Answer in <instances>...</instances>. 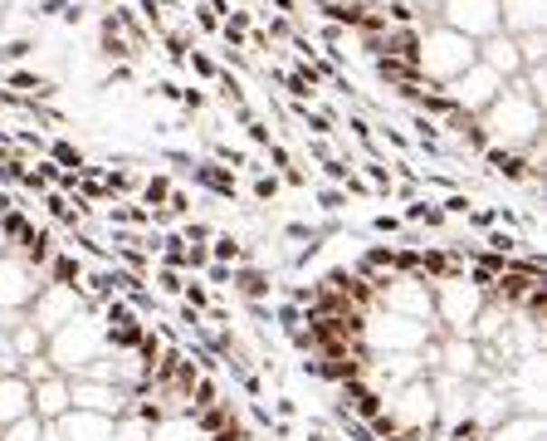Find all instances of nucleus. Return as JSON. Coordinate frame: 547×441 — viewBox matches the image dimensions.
<instances>
[{
    "mask_svg": "<svg viewBox=\"0 0 547 441\" xmlns=\"http://www.w3.org/2000/svg\"><path fill=\"white\" fill-rule=\"evenodd\" d=\"M113 422H118V417H108V412L69 407V412L54 422V432L64 436V441H113Z\"/></svg>",
    "mask_w": 547,
    "mask_h": 441,
    "instance_id": "obj_14",
    "label": "nucleus"
},
{
    "mask_svg": "<svg viewBox=\"0 0 547 441\" xmlns=\"http://www.w3.org/2000/svg\"><path fill=\"white\" fill-rule=\"evenodd\" d=\"M498 89H504V79H498L494 69H484L479 59H474V64H469L465 74H459V79H449V83H445L449 103H455L459 113H469V118H479L484 109H489Z\"/></svg>",
    "mask_w": 547,
    "mask_h": 441,
    "instance_id": "obj_9",
    "label": "nucleus"
},
{
    "mask_svg": "<svg viewBox=\"0 0 547 441\" xmlns=\"http://www.w3.org/2000/svg\"><path fill=\"white\" fill-rule=\"evenodd\" d=\"M494 225H498V206H494V201H474L469 216H465V231L484 235V231H494Z\"/></svg>",
    "mask_w": 547,
    "mask_h": 441,
    "instance_id": "obj_35",
    "label": "nucleus"
},
{
    "mask_svg": "<svg viewBox=\"0 0 547 441\" xmlns=\"http://www.w3.org/2000/svg\"><path fill=\"white\" fill-rule=\"evenodd\" d=\"M0 255H5V235H0Z\"/></svg>",
    "mask_w": 547,
    "mask_h": 441,
    "instance_id": "obj_50",
    "label": "nucleus"
},
{
    "mask_svg": "<svg viewBox=\"0 0 547 441\" xmlns=\"http://www.w3.org/2000/svg\"><path fill=\"white\" fill-rule=\"evenodd\" d=\"M230 290H235L245 304H259V300H269V294H274V270H264V265H235V270H230Z\"/></svg>",
    "mask_w": 547,
    "mask_h": 441,
    "instance_id": "obj_22",
    "label": "nucleus"
},
{
    "mask_svg": "<svg viewBox=\"0 0 547 441\" xmlns=\"http://www.w3.org/2000/svg\"><path fill=\"white\" fill-rule=\"evenodd\" d=\"M343 5H357V10H382L386 0H343Z\"/></svg>",
    "mask_w": 547,
    "mask_h": 441,
    "instance_id": "obj_48",
    "label": "nucleus"
},
{
    "mask_svg": "<svg viewBox=\"0 0 547 441\" xmlns=\"http://www.w3.org/2000/svg\"><path fill=\"white\" fill-rule=\"evenodd\" d=\"M240 128H245V142H250L254 152H264L269 142H278V133H274L269 123H264V118H250V123H240Z\"/></svg>",
    "mask_w": 547,
    "mask_h": 441,
    "instance_id": "obj_38",
    "label": "nucleus"
},
{
    "mask_svg": "<svg viewBox=\"0 0 547 441\" xmlns=\"http://www.w3.org/2000/svg\"><path fill=\"white\" fill-rule=\"evenodd\" d=\"M54 250H59V231H54L50 221H34V225H30V235L15 245V255L25 260L30 270H40V275H44V265H50Z\"/></svg>",
    "mask_w": 547,
    "mask_h": 441,
    "instance_id": "obj_20",
    "label": "nucleus"
},
{
    "mask_svg": "<svg viewBox=\"0 0 547 441\" xmlns=\"http://www.w3.org/2000/svg\"><path fill=\"white\" fill-rule=\"evenodd\" d=\"M30 402H34V383H25L20 373H0V427L30 417Z\"/></svg>",
    "mask_w": 547,
    "mask_h": 441,
    "instance_id": "obj_19",
    "label": "nucleus"
},
{
    "mask_svg": "<svg viewBox=\"0 0 547 441\" xmlns=\"http://www.w3.org/2000/svg\"><path fill=\"white\" fill-rule=\"evenodd\" d=\"M172 172H152V177H142V192H137V206H147V211H156V206H166V197H172Z\"/></svg>",
    "mask_w": 547,
    "mask_h": 441,
    "instance_id": "obj_28",
    "label": "nucleus"
},
{
    "mask_svg": "<svg viewBox=\"0 0 547 441\" xmlns=\"http://www.w3.org/2000/svg\"><path fill=\"white\" fill-rule=\"evenodd\" d=\"M0 339H5V353L10 359H34V353H44V333L30 324V314H0Z\"/></svg>",
    "mask_w": 547,
    "mask_h": 441,
    "instance_id": "obj_16",
    "label": "nucleus"
},
{
    "mask_svg": "<svg viewBox=\"0 0 547 441\" xmlns=\"http://www.w3.org/2000/svg\"><path fill=\"white\" fill-rule=\"evenodd\" d=\"M538 441H547V436H538Z\"/></svg>",
    "mask_w": 547,
    "mask_h": 441,
    "instance_id": "obj_51",
    "label": "nucleus"
},
{
    "mask_svg": "<svg viewBox=\"0 0 547 441\" xmlns=\"http://www.w3.org/2000/svg\"><path fill=\"white\" fill-rule=\"evenodd\" d=\"M362 353H420L425 343L435 339V324H420V319H401V314H386V309H367L362 314Z\"/></svg>",
    "mask_w": 547,
    "mask_h": 441,
    "instance_id": "obj_4",
    "label": "nucleus"
},
{
    "mask_svg": "<svg viewBox=\"0 0 547 441\" xmlns=\"http://www.w3.org/2000/svg\"><path fill=\"white\" fill-rule=\"evenodd\" d=\"M498 30L504 34H542L547 0H498Z\"/></svg>",
    "mask_w": 547,
    "mask_h": 441,
    "instance_id": "obj_13",
    "label": "nucleus"
},
{
    "mask_svg": "<svg viewBox=\"0 0 547 441\" xmlns=\"http://www.w3.org/2000/svg\"><path fill=\"white\" fill-rule=\"evenodd\" d=\"M69 407H74V402H69V378H64V373H50V378H40V383H34V402H30V412L40 417L44 427H54Z\"/></svg>",
    "mask_w": 547,
    "mask_h": 441,
    "instance_id": "obj_17",
    "label": "nucleus"
},
{
    "mask_svg": "<svg viewBox=\"0 0 547 441\" xmlns=\"http://www.w3.org/2000/svg\"><path fill=\"white\" fill-rule=\"evenodd\" d=\"M542 109L523 79H508L504 89L494 93V103L479 113V128L489 133V148H514V152H533L542 142Z\"/></svg>",
    "mask_w": 547,
    "mask_h": 441,
    "instance_id": "obj_1",
    "label": "nucleus"
},
{
    "mask_svg": "<svg viewBox=\"0 0 547 441\" xmlns=\"http://www.w3.org/2000/svg\"><path fill=\"white\" fill-rule=\"evenodd\" d=\"M34 50H40L34 34H10V40H0V69H20L25 59H34Z\"/></svg>",
    "mask_w": 547,
    "mask_h": 441,
    "instance_id": "obj_27",
    "label": "nucleus"
},
{
    "mask_svg": "<svg viewBox=\"0 0 547 441\" xmlns=\"http://www.w3.org/2000/svg\"><path fill=\"white\" fill-rule=\"evenodd\" d=\"M396 5H410L420 15V25H435V0H396Z\"/></svg>",
    "mask_w": 547,
    "mask_h": 441,
    "instance_id": "obj_46",
    "label": "nucleus"
},
{
    "mask_svg": "<svg viewBox=\"0 0 547 441\" xmlns=\"http://www.w3.org/2000/svg\"><path fill=\"white\" fill-rule=\"evenodd\" d=\"M367 231L376 235V241H401V235H406V221H401L396 211H376V216L367 221Z\"/></svg>",
    "mask_w": 547,
    "mask_h": 441,
    "instance_id": "obj_37",
    "label": "nucleus"
},
{
    "mask_svg": "<svg viewBox=\"0 0 547 441\" xmlns=\"http://www.w3.org/2000/svg\"><path fill=\"white\" fill-rule=\"evenodd\" d=\"M44 441H64V436H59V432H54V427H44Z\"/></svg>",
    "mask_w": 547,
    "mask_h": 441,
    "instance_id": "obj_49",
    "label": "nucleus"
},
{
    "mask_svg": "<svg viewBox=\"0 0 547 441\" xmlns=\"http://www.w3.org/2000/svg\"><path fill=\"white\" fill-rule=\"evenodd\" d=\"M225 398V388H221V378H196V383H191V412H201V407H215V402Z\"/></svg>",
    "mask_w": 547,
    "mask_h": 441,
    "instance_id": "obj_32",
    "label": "nucleus"
},
{
    "mask_svg": "<svg viewBox=\"0 0 547 441\" xmlns=\"http://www.w3.org/2000/svg\"><path fill=\"white\" fill-rule=\"evenodd\" d=\"M83 5H89V10H99V15H108V10H113V5H123V0H83Z\"/></svg>",
    "mask_w": 547,
    "mask_h": 441,
    "instance_id": "obj_47",
    "label": "nucleus"
},
{
    "mask_svg": "<svg viewBox=\"0 0 547 441\" xmlns=\"http://www.w3.org/2000/svg\"><path fill=\"white\" fill-rule=\"evenodd\" d=\"M152 432H156V422H147L137 412H123L113 422V441H152Z\"/></svg>",
    "mask_w": 547,
    "mask_h": 441,
    "instance_id": "obj_30",
    "label": "nucleus"
},
{
    "mask_svg": "<svg viewBox=\"0 0 547 441\" xmlns=\"http://www.w3.org/2000/svg\"><path fill=\"white\" fill-rule=\"evenodd\" d=\"M191 182L205 187V192L221 197V201H240V172H230V167L211 162V158H196V167H191Z\"/></svg>",
    "mask_w": 547,
    "mask_h": 441,
    "instance_id": "obj_18",
    "label": "nucleus"
},
{
    "mask_svg": "<svg viewBox=\"0 0 547 441\" xmlns=\"http://www.w3.org/2000/svg\"><path fill=\"white\" fill-rule=\"evenodd\" d=\"M538 436H547L542 412H508L498 427L484 432V441H538Z\"/></svg>",
    "mask_w": 547,
    "mask_h": 441,
    "instance_id": "obj_21",
    "label": "nucleus"
},
{
    "mask_svg": "<svg viewBox=\"0 0 547 441\" xmlns=\"http://www.w3.org/2000/svg\"><path fill=\"white\" fill-rule=\"evenodd\" d=\"M435 25L479 44L498 34V0H435Z\"/></svg>",
    "mask_w": 547,
    "mask_h": 441,
    "instance_id": "obj_7",
    "label": "nucleus"
},
{
    "mask_svg": "<svg viewBox=\"0 0 547 441\" xmlns=\"http://www.w3.org/2000/svg\"><path fill=\"white\" fill-rule=\"evenodd\" d=\"M435 373L459 378V383H479L484 359L474 339H455V333H435Z\"/></svg>",
    "mask_w": 547,
    "mask_h": 441,
    "instance_id": "obj_11",
    "label": "nucleus"
},
{
    "mask_svg": "<svg viewBox=\"0 0 547 441\" xmlns=\"http://www.w3.org/2000/svg\"><path fill=\"white\" fill-rule=\"evenodd\" d=\"M308 192H313V201H318V206L327 211V216H343V211H347V192H343V187H327V182H313Z\"/></svg>",
    "mask_w": 547,
    "mask_h": 441,
    "instance_id": "obj_36",
    "label": "nucleus"
},
{
    "mask_svg": "<svg viewBox=\"0 0 547 441\" xmlns=\"http://www.w3.org/2000/svg\"><path fill=\"white\" fill-rule=\"evenodd\" d=\"M191 30H201V34H221V15H215V10H205V5H191Z\"/></svg>",
    "mask_w": 547,
    "mask_h": 441,
    "instance_id": "obj_43",
    "label": "nucleus"
},
{
    "mask_svg": "<svg viewBox=\"0 0 547 441\" xmlns=\"http://www.w3.org/2000/svg\"><path fill=\"white\" fill-rule=\"evenodd\" d=\"M221 69H225V64H221V59H215L211 50H201V44L186 54V74H196V89H211V83L221 79Z\"/></svg>",
    "mask_w": 547,
    "mask_h": 441,
    "instance_id": "obj_26",
    "label": "nucleus"
},
{
    "mask_svg": "<svg viewBox=\"0 0 547 441\" xmlns=\"http://www.w3.org/2000/svg\"><path fill=\"white\" fill-rule=\"evenodd\" d=\"M269 412H274V422H298V417H303V407H298V398H294V392H278Z\"/></svg>",
    "mask_w": 547,
    "mask_h": 441,
    "instance_id": "obj_42",
    "label": "nucleus"
},
{
    "mask_svg": "<svg viewBox=\"0 0 547 441\" xmlns=\"http://www.w3.org/2000/svg\"><path fill=\"white\" fill-rule=\"evenodd\" d=\"M274 324L284 329V333H294V329L308 324V314H303V309H294V304H274Z\"/></svg>",
    "mask_w": 547,
    "mask_h": 441,
    "instance_id": "obj_41",
    "label": "nucleus"
},
{
    "mask_svg": "<svg viewBox=\"0 0 547 441\" xmlns=\"http://www.w3.org/2000/svg\"><path fill=\"white\" fill-rule=\"evenodd\" d=\"M278 192H284V182H278L274 172H254L250 177V201H254V206H274Z\"/></svg>",
    "mask_w": 547,
    "mask_h": 441,
    "instance_id": "obj_33",
    "label": "nucleus"
},
{
    "mask_svg": "<svg viewBox=\"0 0 547 441\" xmlns=\"http://www.w3.org/2000/svg\"><path fill=\"white\" fill-rule=\"evenodd\" d=\"M152 441H205V436L196 432V422H191V417H162V422H156V432H152Z\"/></svg>",
    "mask_w": 547,
    "mask_h": 441,
    "instance_id": "obj_29",
    "label": "nucleus"
},
{
    "mask_svg": "<svg viewBox=\"0 0 547 441\" xmlns=\"http://www.w3.org/2000/svg\"><path fill=\"white\" fill-rule=\"evenodd\" d=\"M0 441H44V422L30 412V417H20V422L0 427Z\"/></svg>",
    "mask_w": 547,
    "mask_h": 441,
    "instance_id": "obj_34",
    "label": "nucleus"
},
{
    "mask_svg": "<svg viewBox=\"0 0 547 441\" xmlns=\"http://www.w3.org/2000/svg\"><path fill=\"white\" fill-rule=\"evenodd\" d=\"M474 59H479V50H474V40H465V34L445 30V25H425L420 30V50H416V74H420V83L445 89L449 79L465 74Z\"/></svg>",
    "mask_w": 547,
    "mask_h": 441,
    "instance_id": "obj_3",
    "label": "nucleus"
},
{
    "mask_svg": "<svg viewBox=\"0 0 547 441\" xmlns=\"http://www.w3.org/2000/svg\"><path fill=\"white\" fill-rule=\"evenodd\" d=\"M83 270H89V260L74 255L64 241H59V250L50 255V265H44V280L50 284H69V290H79V280H83Z\"/></svg>",
    "mask_w": 547,
    "mask_h": 441,
    "instance_id": "obj_23",
    "label": "nucleus"
},
{
    "mask_svg": "<svg viewBox=\"0 0 547 441\" xmlns=\"http://www.w3.org/2000/svg\"><path fill=\"white\" fill-rule=\"evenodd\" d=\"M83 309H89V304H83V294H79V290H69V284H50V280H44L40 290H34V300H30L25 314H30V324L40 329L44 339H50V333H59V329H64L74 314H83Z\"/></svg>",
    "mask_w": 547,
    "mask_h": 441,
    "instance_id": "obj_8",
    "label": "nucleus"
},
{
    "mask_svg": "<svg viewBox=\"0 0 547 441\" xmlns=\"http://www.w3.org/2000/svg\"><path fill=\"white\" fill-rule=\"evenodd\" d=\"M205 265H211V250H205V245H186V275H201Z\"/></svg>",
    "mask_w": 547,
    "mask_h": 441,
    "instance_id": "obj_44",
    "label": "nucleus"
},
{
    "mask_svg": "<svg viewBox=\"0 0 547 441\" xmlns=\"http://www.w3.org/2000/svg\"><path fill=\"white\" fill-rule=\"evenodd\" d=\"M484 300H489V294H484L479 284H469L465 270L440 280V284H435V333L469 339V324H474V314L484 309Z\"/></svg>",
    "mask_w": 547,
    "mask_h": 441,
    "instance_id": "obj_6",
    "label": "nucleus"
},
{
    "mask_svg": "<svg viewBox=\"0 0 547 441\" xmlns=\"http://www.w3.org/2000/svg\"><path fill=\"white\" fill-rule=\"evenodd\" d=\"M40 284H44L40 270H30L15 250H5L0 255V314H25Z\"/></svg>",
    "mask_w": 547,
    "mask_h": 441,
    "instance_id": "obj_10",
    "label": "nucleus"
},
{
    "mask_svg": "<svg viewBox=\"0 0 547 441\" xmlns=\"http://www.w3.org/2000/svg\"><path fill=\"white\" fill-rule=\"evenodd\" d=\"M435 206L445 211V221H465L469 216V206H474V197L469 192H449V197H440Z\"/></svg>",
    "mask_w": 547,
    "mask_h": 441,
    "instance_id": "obj_39",
    "label": "nucleus"
},
{
    "mask_svg": "<svg viewBox=\"0 0 547 441\" xmlns=\"http://www.w3.org/2000/svg\"><path fill=\"white\" fill-rule=\"evenodd\" d=\"M386 422H391V432H410L420 441H435V432H440V407H435L430 378H410V383L386 392Z\"/></svg>",
    "mask_w": 547,
    "mask_h": 441,
    "instance_id": "obj_5",
    "label": "nucleus"
},
{
    "mask_svg": "<svg viewBox=\"0 0 547 441\" xmlns=\"http://www.w3.org/2000/svg\"><path fill=\"white\" fill-rule=\"evenodd\" d=\"M147 284H156V300H162V294H166V300H181V290H186V275H181V270H166V265H156V260H152V275H147Z\"/></svg>",
    "mask_w": 547,
    "mask_h": 441,
    "instance_id": "obj_31",
    "label": "nucleus"
},
{
    "mask_svg": "<svg viewBox=\"0 0 547 441\" xmlns=\"http://www.w3.org/2000/svg\"><path fill=\"white\" fill-rule=\"evenodd\" d=\"M474 50H479V64L494 69V74L504 79V83L523 74V54H518V40H514V34L498 30V34H489V40H479Z\"/></svg>",
    "mask_w": 547,
    "mask_h": 441,
    "instance_id": "obj_15",
    "label": "nucleus"
},
{
    "mask_svg": "<svg viewBox=\"0 0 547 441\" xmlns=\"http://www.w3.org/2000/svg\"><path fill=\"white\" fill-rule=\"evenodd\" d=\"M205 250H211V260H215V265H230V270H235V265H245V235H240V231H230V225H221V231L211 235V245H205Z\"/></svg>",
    "mask_w": 547,
    "mask_h": 441,
    "instance_id": "obj_24",
    "label": "nucleus"
},
{
    "mask_svg": "<svg viewBox=\"0 0 547 441\" xmlns=\"http://www.w3.org/2000/svg\"><path fill=\"white\" fill-rule=\"evenodd\" d=\"M50 373H54L50 353H34V359H20V378H25V383H40V378H50Z\"/></svg>",
    "mask_w": 547,
    "mask_h": 441,
    "instance_id": "obj_40",
    "label": "nucleus"
},
{
    "mask_svg": "<svg viewBox=\"0 0 547 441\" xmlns=\"http://www.w3.org/2000/svg\"><path fill=\"white\" fill-rule=\"evenodd\" d=\"M44 353H50L54 373L64 378H83L93 363L103 359V353H113V343H108V324L99 309H83L74 314L59 333H50V343H44Z\"/></svg>",
    "mask_w": 547,
    "mask_h": 441,
    "instance_id": "obj_2",
    "label": "nucleus"
},
{
    "mask_svg": "<svg viewBox=\"0 0 547 441\" xmlns=\"http://www.w3.org/2000/svg\"><path fill=\"white\" fill-rule=\"evenodd\" d=\"M162 158H166V162H172V167H176V172H191V167H196V152H181V148H166V152H162Z\"/></svg>",
    "mask_w": 547,
    "mask_h": 441,
    "instance_id": "obj_45",
    "label": "nucleus"
},
{
    "mask_svg": "<svg viewBox=\"0 0 547 441\" xmlns=\"http://www.w3.org/2000/svg\"><path fill=\"white\" fill-rule=\"evenodd\" d=\"M69 402L83 412H108V417H123L127 407V392L113 383H99V378H69Z\"/></svg>",
    "mask_w": 547,
    "mask_h": 441,
    "instance_id": "obj_12",
    "label": "nucleus"
},
{
    "mask_svg": "<svg viewBox=\"0 0 547 441\" xmlns=\"http://www.w3.org/2000/svg\"><path fill=\"white\" fill-rule=\"evenodd\" d=\"M44 158H50L59 172H83V167H89V152L74 148V142H69L64 133H54L50 142H44Z\"/></svg>",
    "mask_w": 547,
    "mask_h": 441,
    "instance_id": "obj_25",
    "label": "nucleus"
}]
</instances>
